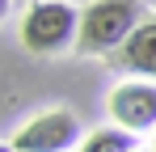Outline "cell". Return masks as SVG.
<instances>
[{
    "label": "cell",
    "mask_w": 156,
    "mask_h": 152,
    "mask_svg": "<svg viewBox=\"0 0 156 152\" xmlns=\"http://www.w3.org/2000/svg\"><path fill=\"white\" fill-rule=\"evenodd\" d=\"M9 9H13V0H0V21L9 17Z\"/></svg>",
    "instance_id": "obj_7"
},
{
    "label": "cell",
    "mask_w": 156,
    "mask_h": 152,
    "mask_svg": "<svg viewBox=\"0 0 156 152\" xmlns=\"http://www.w3.org/2000/svg\"><path fill=\"white\" fill-rule=\"evenodd\" d=\"M118 63L127 72H135V76H156V17L144 21L127 38V47L118 51Z\"/></svg>",
    "instance_id": "obj_5"
},
{
    "label": "cell",
    "mask_w": 156,
    "mask_h": 152,
    "mask_svg": "<svg viewBox=\"0 0 156 152\" xmlns=\"http://www.w3.org/2000/svg\"><path fill=\"white\" fill-rule=\"evenodd\" d=\"M110 114L131 135L152 131L156 127V85L152 80H127V85H118L110 93Z\"/></svg>",
    "instance_id": "obj_4"
},
{
    "label": "cell",
    "mask_w": 156,
    "mask_h": 152,
    "mask_svg": "<svg viewBox=\"0 0 156 152\" xmlns=\"http://www.w3.org/2000/svg\"><path fill=\"white\" fill-rule=\"evenodd\" d=\"M139 0H93L89 9H80V38L76 51L84 55H105V51H122L127 38L139 30Z\"/></svg>",
    "instance_id": "obj_1"
},
{
    "label": "cell",
    "mask_w": 156,
    "mask_h": 152,
    "mask_svg": "<svg viewBox=\"0 0 156 152\" xmlns=\"http://www.w3.org/2000/svg\"><path fill=\"white\" fill-rule=\"evenodd\" d=\"M0 152H13V144H0Z\"/></svg>",
    "instance_id": "obj_8"
},
{
    "label": "cell",
    "mask_w": 156,
    "mask_h": 152,
    "mask_svg": "<svg viewBox=\"0 0 156 152\" xmlns=\"http://www.w3.org/2000/svg\"><path fill=\"white\" fill-rule=\"evenodd\" d=\"M80 152H139V148H135V135L122 127H97L80 139Z\"/></svg>",
    "instance_id": "obj_6"
},
{
    "label": "cell",
    "mask_w": 156,
    "mask_h": 152,
    "mask_svg": "<svg viewBox=\"0 0 156 152\" xmlns=\"http://www.w3.org/2000/svg\"><path fill=\"white\" fill-rule=\"evenodd\" d=\"M80 38V9L63 0H38L21 17V42L34 55H59Z\"/></svg>",
    "instance_id": "obj_2"
},
{
    "label": "cell",
    "mask_w": 156,
    "mask_h": 152,
    "mask_svg": "<svg viewBox=\"0 0 156 152\" xmlns=\"http://www.w3.org/2000/svg\"><path fill=\"white\" fill-rule=\"evenodd\" d=\"M80 148V118L72 110H47L13 135V152H68Z\"/></svg>",
    "instance_id": "obj_3"
}]
</instances>
